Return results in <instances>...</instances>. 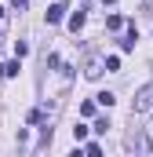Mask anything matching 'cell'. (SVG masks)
Instances as JSON below:
<instances>
[{
  "label": "cell",
  "mask_w": 153,
  "mask_h": 157,
  "mask_svg": "<svg viewBox=\"0 0 153 157\" xmlns=\"http://www.w3.org/2000/svg\"><path fill=\"white\" fill-rule=\"evenodd\" d=\"M150 110H153V88H142L135 99V113H150Z\"/></svg>",
  "instance_id": "6da1fadb"
},
{
  "label": "cell",
  "mask_w": 153,
  "mask_h": 157,
  "mask_svg": "<svg viewBox=\"0 0 153 157\" xmlns=\"http://www.w3.org/2000/svg\"><path fill=\"white\" fill-rule=\"evenodd\" d=\"M62 15H66V7H62V4H51V7H47V22H51V26H55V22H62Z\"/></svg>",
  "instance_id": "7a4b0ae2"
},
{
  "label": "cell",
  "mask_w": 153,
  "mask_h": 157,
  "mask_svg": "<svg viewBox=\"0 0 153 157\" xmlns=\"http://www.w3.org/2000/svg\"><path fill=\"white\" fill-rule=\"evenodd\" d=\"M84 18H88V15H84V11H73V15H69V29H80V26H84Z\"/></svg>",
  "instance_id": "3957f363"
},
{
  "label": "cell",
  "mask_w": 153,
  "mask_h": 157,
  "mask_svg": "<svg viewBox=\"0 0 153 157\" xmlns=\"http://www.w3.org/2000/svg\"><path fill=\"white\" fill-rule=\"evenodd\" d=\"M95 99H99V102H102V106H113V102H117V95H113V91H99V95H95Z\"/></svg>",
  "instance_id": "277c9868"
},
{
  "label": "cell",
  "mask_w": 153,
  "mask_h": 157,
  "mask_svg": "<svg viewBox=\"0 0 153 157\" xmlns=\"http://www.w3.org/2000/svg\"><path fill=\"white\" fill-rule=\"evenodd\" d=\"M120 26H124V18H120V15H110V18H106V29H120Z\"/></svg>",
  "instance_id": "5b68a950"
},
{
  "label": "cell",
  "mask_w": 153,
  "mask_h": 157,
  "mask_svg": "<svg viewBox=\"0 0 153 157\" xmlns=\"http://www.w3.org/2000/svg\"><path fill=\"white\" fill-rule=\"evenodd\" d=\"M84 73H88V77H99L102 70H99V62H95V59H88V70H84Z\"/></svg>",
  "instance_id": "8992f818"
},
{
  "label": "cell",
  "mask_w": 153,
  "mask_h": 157,
  "mask_svg": "<svg viewBox=\"0 0 153 157\" xmlns=\"http://www.w3.org/2000/svg\"><path fill=\"white\" fill-rule=\"evenodd\" d=\"M106 70H110V73H117V70H120V59H117V55H110V59H106Z\"/></svg>",
  "instance_id": "52a82bcc"
},
{
  "label": "cell",
  "mask_w": 153,
  "mask_h": 157,
  "mask_svg": "<svg viewBox=\"0 0 153 157\" xmlns=\"http://www.w3.org/2000/svg\"><path fill=\"white\" fill-rule=\"evenodd\" d=\"M106 128H110V121H106V117H99V121H95V128H91V132H99V135H102Z\"/></svg>",
  "instance_id": "ba28073f"
},
{
  "label": "cell",
  "mask_w": 153,
  "mask_h": 157,
  "mask_svg": "<svg viewBox=\"0 0 153 157\" xmlns=\"http://www.w3.org/2000/svg\"><path fill=\"white\" fill-rule=\"evenodd\" d=\"M73 139H76V143H80V139H88V128H84V124H76V128H73Z\"/></svg>",
  "instance_id": "9c48e42d"
},
{
  "label": "cell",
  "mask_w": 153,
  "mask_h": 157,
  "mask_svg": "<svg viewBox=\"0 0 153 157\" xmlns=\"http://www.w3.org/2000/svg\"><path fill=\"white\" fill-rule=\"evenodd\" d=\"M26 4H29V0H11V7H15V11H22Z\"/></svg>",
  "instance_id": "30bf717a"
},
{
  "label": "cell",
  "mask_w": 153,
  "mask_h": 157,
  "mask_svg": "<svg viewBox=\"0 0 153 157\" xmlns=\"http://www.w3.org/2000/svg\"><path fill=\"white\" fill-rule=\"evenodd\" d=\"M0 18H4V7H0Z\"/></svg>",
  "instance_id": "8fae6325"
},
{
  "label": "cell",
  "mask_w": 153,
  "mask_h": 157,
  "mask_svg": "<svg viewBox=\"0 0 153 157\" xmlns=\"http://www.w3.org/2000/svg\"><path fill=\"white\" fill-rule=\"evenodd\" d=\"M0 33H4V29H0Z\"/></svg>",
  "instance_id": "7c38bea8"
}]
</instances>
